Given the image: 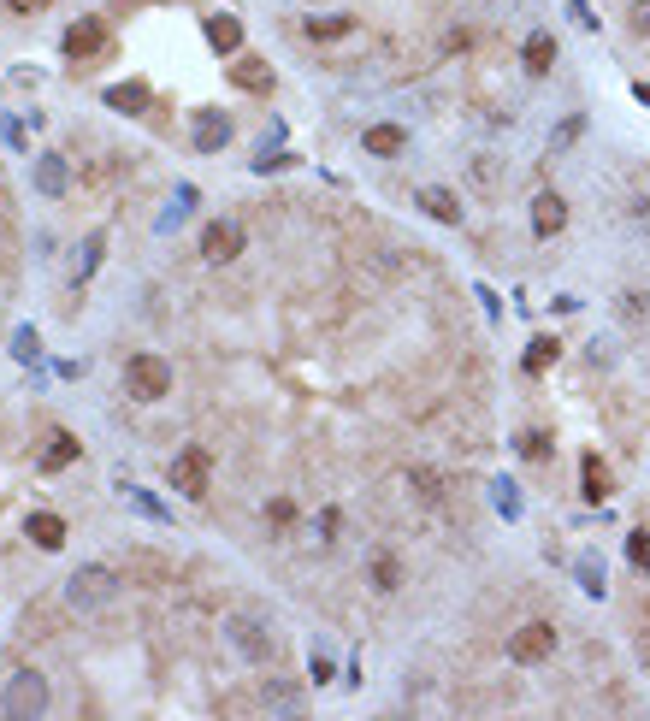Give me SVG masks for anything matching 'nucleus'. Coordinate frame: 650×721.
<instances>
[{
	"mask_svg": "<svg viewBox=\"0 0 650 721\" xmlns=\"http://www.w3.org/2000/svg\"><path fill=\"white\" fill-rule=\"evenodd\" d=\"M125 391L136 396V402H160V396H172V361L154 355V349L130 355L125 361Z\"/></svg>",
	"mask_w": 650,
	"mask_h": 721,
	"instance_id": "1",
	"label": "nucleus"
},
{
	"mask_svg": "<svg viewBox=\"0 0 650 721\" xmlns=\"http://www.w3.org/2000/svg\"><path fill=\"white\" fill-rule=\"evenodd\" d=\"M65 597H71V609H101V603L119 597V574H113L107 562H83V568L65 580Z\"/></svg>",
	"mask_w": 650,
	"mask_h": 721,
	"instance_id": "2",
	"label": "nucleus"
},
{
	"mask_svg": "<svg viewBox=\"0 0 650 721\" xmlns=\"http://www.w3.org/2000/svg\"><path fill=\"white\" fill-rule=\"evenodd\" d=\"M207 479H213V450L207 444H190L166 461V485L184 491V497H207Z\"/></svg>",
	"mask_w": 650,
	"mask_h": 721,
	"instance_id": "3",
	"label": "nucleus"
},
{
	"mask_svg": "<svg viewBox=\"0 0 650 721\" xmlns=\"http://www.w3.org/2000/svg\"><path fill=\"white\" fill-rule=\"evenodd\" d=\"M0 710H6V716H42V710H48V680H42V674H36V668H18V674H12V680H6V692H0Z\"/></svg>",
	"mask_w": 650,
	"mask_h": 721,
	"instance_id": "4",
	"label": "nucleus"
},
{
	"mask_svg": "<svg viewBox=\"0 0 650 721\" xmlns=\"http://www.w3.org/2000/svg\"><path fill=\"white\" fill-rule=\"evenodd\" d=\"M550 651H556V627H550V621H526L515 639H509V656L526 662V668H532V662H550Z\"/></svg>",
	"mask_w": 650,
	"mask_h": 721,
	"instance_id": "5",
	"label": "nucleus"
},
{
	"mask_svg": "<svg viewBox=\"0 0 650 721\" xmlns=\"http://www.w3.org/2000/svg\"><path fill=\"white\" fill-rule=\"evenodd\" d=\"M201 255L213 266L237 261V255H243V225H237V219H213V225L201 231Z\"/></svg>",
	"mask_w": 650,
	"mask_h": 721,
	"instance_id": "6",
	"label": "nucleus"
},
{
	"mask_svg": "<svg viewBox=\"0 0 650 721\" xmlns=\"http://www.w3.org/2000/svg\"><path fill=\"white\" fill-rule=\"evenodd\" d=\"M101 48H107V24H101V18H77V24L65 30V54H71V60H95Z\"/></svg>",
	"mask_w": 650,
	"mask_h": 721,
	"instance_id": "7",
	"label": "nucleus"
},
{
	"mask_svg": "<svg viewBox=\"0 0 650 721\" xmlns=\"http://www.w3.org/2000/svg\"><path fill=\"white\" fill-rule=\"evenodd\" d=\"M562 225H568V201L556 196V190H544V196L532 201V231H538V237H556Z\"/></svg>",
	"mask_w": 650,
	"mask_h": 721,
	"instance_id": "8",
	"label": "nucleus"
},
{
	"mask_svg": "<svg viewBox=\"0 0 650 721\" xmlns=\"http://www.w3.org/2000/svg\"><path fill=\"white\" fill-rule=\"evenodd\" d=\"M207 42H213L219 54H237V48H243V18H237V12H213V18H207Z\"/></svg>",
	"mask_w": 650,
	"mask_h": 721,
	"instance_id": "9",
	"label": "nucleus"
},
{
	"mask_svg": "<svg viewBox=\"0 0 650 721\" xmlns=\"http://www.w3.org/2000/svg\"><path fill=\"white\" fill-rule=\"evenodd\" d=\"M231 142V119L225 113H195V148L201 154H219Z\"/></svg>",
	"mask_w": 650,
	"mask_h": 721,
	"instance_id": "10",
	"label": "nucleus"
},
{
	"mask_svg": "<svg viewBox=\"0 0 650 721\" xmlns=\"http://www.w3.org/2000/svg\"><path fill=\"white\" fill-rule=\"evenodd\" d=\"M520 60H526L532 77H544V71L556 66V36H550V30H532V36H526V48H520Z\"/></svg>",
	"mask_w": 650,
	"mask_h": 721,
	"instance_id": "11",
	"label": "nucleus"
},
{
	"mask_svg": "<svg viewBox=\"0 0 650 721\" xmlns=\"http://www.w3.org/2000/svg\"><path fill=\"white\" fill-rule=\"evenodd\" d=\"M420 207H426V213H432V219H438V225H461V201L450 196V190H438V184H426V190H420Z\"/></svg>",
	"mask_w": 650,
	"mask_h": 721,
	"instance_id": "12",
	"label": "nucleus"
},
{
	"mask_svg": "<svg viewBox=\"0 0 650 721\" xmlns=\"http://www.w3.org/2000/svg\"><path fill=\"white\" fill-rule=\"evenodd\" d=\"M361 148H367V154H379V160H390V154H402V148H408V131H402V125H373V131L361 136Z\"/></svg>",
	"mask_w": 650,
	"mask_h": 721,
	"instance_id": "13",
	"label": "nucleus"
},
{
	"mask_svg": "<svg viewBox=\"0 0 650 721\" xmlns=\"http://www.w3.org/2000/svg\"><path fill=\"white\" fill-rule=\"evenodd\" d=\"M24 532H30V544H36V550H60V544H65V521H60V515H48V509H42V515H30Z\"/></svg>",
	"mask_w": 650,
	"mask_h": 721,
	"instance_id": "14",
	"label": "nucleus"
},
{
	"mask_svg": "<svg viewBox=\"0 0 650 721\" xmlns=\"http://www.w3.org/2000/svg\"><path fill=\"white\" fill-rule=\"evenodd\" d=\"M302 30H308V42H337V36L355 30V18H349V12H320V18H308Z\"/></svg>",
	"mask_w": 650,
	"mask_h": 721,
	"instance_id": "15",
	"label": "nucleus"
},
{
	"mask_svg": "<svg viewBox=\"0 0 650 721\" xmlns=\"http://www.w3.org/2000/svg\"><path fill=\"white\" fill-rule=\"evenodd\" d=\"M231 83L249 89V95H266V89H272V66H266V60H237V66H231Z\"/></svg>",
	"mask_w": 650,
	"mask_h": 721,
	"instance_id": "16",
	"label": "nucleus"
},
{
	"mask_svg": "<svg viewBox=\"0 0 650 721\" xmlns=\"http://www.w3.org/2000/svg\"><path fill=\"white\" fill-rule=\"evenodd\" d=\"M556 355H562V343H556V337H532V343H526V361H520V367H526V373L538 379L544 367H556Z\"/></svg>",
	"mask_w": 650,
	"mask_h": 721,
	"instance_id": "17",
	"label": "nucleus"
},
{
	"mask_svg": "<svg viewBox=\"0 0 650 721\" xmlns=\"http://www.w3.org/2000/svg\"><path fill=\"white\" fill-rule=\"evenodd\" d=\"M231 633H237V645H243V651L255 656V662H260L266 651H272V633H266L260 621H231Z\"/></svg>",
	"mask_w": 650,
	"mask_h": 721,
	"instance_id": "18",
	"label": "nucleus"
},
{
	"mask_svg": "<svg viewBox=\"0 0 650 721\" xmlns=\"http://www.w3.org/2000/svg\"><path fill=\"white\" fill-rule=\"evenodd\" d=\"M71 461H77V438H71V432H54V438H48V450H42V467H48V473H60V467H71Z\"/></svg>",
	"mask_w": 650,
	"mask_h": 721,
	"instance_id": "19",
	"label": "nucleus"
},
{
	"mask_svg": "<svg viewBox=\"0 0 650 721\" xmlns=\"http://www.w3.org/2000/svg\"><path fill=\"white\" fill-rule=\"evenodd\" d=\"M36 190H42V196H65V160L60 154H42V166H36Z\"/></svg>",
	"mask_w": 650,
	"mask_h": 721,
	"instance_id": "20",
	"label": "nucleus"
},
{
	"mask_svg": "<svg viewBox=\"0 0 650 721\" xmlns=\"http://www.w3.org/2000/svg\"><path fill=\"white\" fill-rule=\"evenodd\" d=\"M107 107H119V113H142V107H148V89H142V83H119V89H107Z\"/></svg>",
	"mask_w": 650,
	"mask_h": 721,
	"instance_id": "21",
	"label": "nucleus"
},
{
	"mask_svg": "<svg viewBox=\"0 0 650 721\" xmlns=\"http://www.w3.org/2000/svg\"><path fill=\"white\" fill-rule=\"evenodd\" d=\"M408 485H414L426 503H438V497H444V473H438V467H408Z\"/></svg>",
	"mask_w": 650,
	"mask_h": 721,
	"instance_id": "22",
	"label": "nucleus"
},
{
	"mask_svg": "<svg viewBox=\"0 0 650 721\" xmlns=\"http://www.w3.org/2000/svg\"><path fill=\"white\" fill-rule=\"evenodd\" d=\"M402 586V562H396V556H373V591H396Z\"/></svg>",
	"mask_w": 650,
	"mask_h": 721,
	"instance_id": "23",
	"label": "nucleus"
},
{
	"mask_svg": "<svg viewBox=\"0 0 650 721\" xmlns=\"http://www.w3.org/2000/svg\"><path fill=\"white\" fill-rule=\"evenodd\" d=\"M585 497H591V503H603V497H609V473H603V461L597 456H585Z\"/></svg>",
	"mask_w": 650,
	"mask_h": 721,
	"instance_id": "24",
	"label": "nucleus"
},
{
	"mask_svg": "<svg viewBox=\"0 0 650 721\" xmlns=\"http://www.w3.org/2000/svg\"><path fill=\"white\" fill-rule=\"evenodd\" d=\"M627 562L650 574V532H645V526H639V532H627Z\"/></svg>",
	"mask_w": 650,
	"mask_h": 721,
	"instance_id": "25",
	"label": "nucleus"
},
{
	"mask_svg": "<svg viewBox=\"0 0 650 721\" xmlns=\"http://www.w3.org/2000/svg\"><path fill=\"white\" fill-rule=\"evenodd\" d=\"M266 515H272V526H296V503H290V497H272Z\"/></svg>",
	"mask_w": 650,
	"mask_h": 721,
	"instance_id": "26",
	"label": "nucleus"
},
{
	"mask_svg": "<svg viewBox=\"0 0 650 721\" xmlns=\"http://www.w3.org/2000/svg\"><path fill=\"white\" fill-rule=\"evenodd\" d=\"M36 349H42L36 331H18V337H12V355H18V361H36Z\"/></svg>",
	"mask_w": 650,
	"mask_h": 721,
	"instance_id": "27",
	"label": "nucleus"
},
{
	"mask_svg": "<svg viewBox=\"0 0 650 721\" xmlns=\"http://www.w3.org/2000/svg\"><path fill=\"white\" fill-rule=\"evenodd\" d=\"M544 450H550V438H544V432H526V438H520V456H544Z\"/></svg>",
	"mask_w": 650,
	"mask_h": 721,
	"instance_id": "28",
	"label": "nucleus"
},
{
	"mask_svg": "<svg viewBox=\"0 0 650 721\" xmlns=\"http://www.w3.org/2000/svg\"><path fill=\"white\" fill-rule=\"evenodd\" d=\"M580 580H585V591H603V568H597V562H580Z\"/></svg>",
	"mask_w": 650,
	"mask_h": 721,
	"instance_id": "29",
	"label": "nucleus"
},
{
	"mask_svg": "<svg viewBox=\"0 0 650 721\" xmlns=\"http://www.w3.org/2000/svg\"><path fill=\"white\" fill-rule=\"evenodd\" d=\"M633 30H639V36H650V0H639V6H633Z\"/></svg>",
	"mask_w": 650,
	"mask_h": 721,
	"instance_id": "30",
	"label": "nucleus"
},
{
	"mask_svg": "<svg viewBox=\"0 0 650 721\" xmlns=\"http://www.w3.org/2000/svg\"><path fill=\"white\" fill-rule=\"evenodd\" d=\"M337 526H343V521H337V509H325V515H320V532H325V544L337 538Z\"/></svg>",
	"mask_w": 650,
	"mask_h": 721,
	"instance_id": "31",
	"label": "nucleus"
},
{
	"mask_svg": "<svg viewBox=\"0 0 650 721\" xmlns=\"http://www.w3.org/2000/svg\"><path fill=\"white\" fill-rule=\"evenodd\" d=\"M639 662H645V674H650V627H639Z\"/></svg>",
	"mask_w": 650,
	"mask_h": 721,
	"instance_id": "32",
	"label": "nucleus"
},
{
	"mask_svg": "<svg viewBox=\"0 0 650 721\" xmlns=\"http://www.w3.org/2000/svg\"><path fill=\"white\" fill-rule=\"evenodd\" d=\"M6 6H12V12H42L48 0H6Z\"/></svg>",
	"mask_w": 650,
	"mask_h": 721,
	"instance_id": "33",
	"label": "nucleus"
},
{
	"mask_svg": "<svg viewBox=\"0 0 650 721\" xmlns=\"http://www.w3.org/2000/svg\"><path fill=\"white\" fill-rule=\"evenodd\" d=\"M639 101H645V107H650V83H639Z\"/></svg>",
	"mask_w": 650,
	"mask_h": 721,
	"instance_id": "34",
	"label": "nucleus"
}]
</instances>
